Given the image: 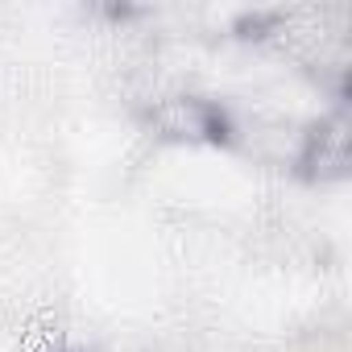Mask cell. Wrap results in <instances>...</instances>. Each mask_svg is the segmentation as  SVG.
<instances>
[{
	"mask_svg": "<svg viewBox=\"0 0 352 352\" xmlns=\"http://www.w3.org/2000/svg\"><path fill=\"white\" fill-rule=\"evenodd\" d=\"M58 352H75V348H58Z\"/></svg>",
	"mask_w": 352,
	"mask_h": 352,
	"instance_id": "cell-2",
	"label": "cell"
},
{
	"mask_svg": "<svg viewBox=\"0 0 352 352\" xmlns=\"http://www.w3.org/2000/svg\"><path fill=\"white\" fill-rule=\"evenodd\" d=\"M294 162H298V170L307 174L311 183L340 179V174L348 170V120H344V112L319 116L302 133V145H298Z\"/></svg>",
	"mask_w": 352,
	"mask_h": 352,
	"instance_id": "cell-1",
	"label": "cell"
}]
</instances>
